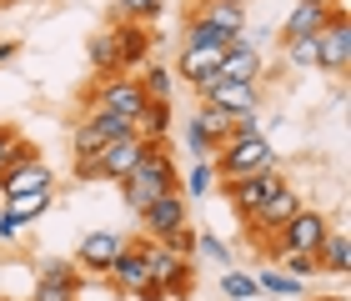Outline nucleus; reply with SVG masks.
I'll list each match as a JSON object with an SVG mask.
<instances>
[{"mask_svg":"<svg viewBox=\"0 0 351 301\" xmlns=\"http://www.w3.org/2000/svg\"><path fill=\"white\" fill-rule=\"evenodd\" d=\"M231 5H246V0H231Z\"/></svg>","mask_w":351,"mask_h":301,"instance_id":"nucleus-43","label":"nucleus"},{"mask_svg":"<svg viewBox=\"0 0 351 301\" xmlns=\"http://www.w3.org/2000/svg\"><path fill=\"white\" fill-rule=\"evenodd\" d=\"M221 56H226L221 45H186L171 75H181V81H191V86L201 91V86H211V81H216V66H221Z\"/></svg>","mask_w":351,"mask_h":301,"instance_id":"nucleus-13","label":"nucleus"},{"mask_svg":"<svg viewBox=\"0 0 351 301\" xmlns=\"http://www.w3.org/2000/svg\"><path fill=\"white\" fill-rule=\"evenodd\" d=\"M211 166H216V181L256 176V171H276V151H271L266 136H231L226 146L211 156Z\"/></svg>","mask_w":351,"mask_h":301,"instance_id":"nucleus-2","label":"nucleus"},{"mask_svg":"<svg viewBox=\"0 0 351 301\" xmlns=\"http://www.w3.org/2000/svg\"><path fill=\"white\" fill-rule=\"evenodd\" d=\"M276 186H281L276 171H256V176H231V181H221V191H226L231 211L246 221V216H251V211H256V206L271 196V191H276Z\"/></svg>","mask_w":351,"mask_h":301,"instance_id":"nucleus-8","label":"nucleus"},{"mask_svg":"<svg viewBox=\"0 0 351 301\" xmlns=\"http://www.w3.org/2000/svg\"><path fill=\"white\" fill-rule=\"evenodd\" d=\"M326 5H311V0H296L291 15H286V25H281V40H291V36H322V25H326Z\"/></svg>","mask_w":351,"mask_h":301,"instance_id":"nucleus-18","label":"nucleus"},{"mask_svg":"<svg viewBox=\"0 0 351 301\" xmlns=\"http://www.w3.org/2000/svg\"><path fill=\"white\" fill-rule=\"evenodd\" d=\"M136 221H141V236H151V241H166L171 231L191 226V221H186V196H181V191L156 196L151 206H141V211H136Z\"/></svg>","mask_w":351,"mask_h":301,"instance_id":"nucleus-6","label":"nucleus"},{"mask_svg":"<svg viewBox=\"0 0 351 301\" xmlns=\"http://www.w3.org/2000/svg\"><path fill=\"white\" fill-rule=\"evenodd\" d=\"M211 186H216V166H211V161H196V166L181 176V196H186V201H201Z\"/></svg>","mask_w":351,"mask_h":301,"instance_id":"nucleus-24","label":"nucleus"},{"mask_svg":"<svg viewBox=\"0 0 351 301\" xmlns=\"http://www.w3.org/2000/svg\"><path fill=\"white\" fill-rule=\"evenodd\" d=\"M146 151V141H141L136 131L131 136H116V141H106L101 151H95V166H101V181H121L125 171L136 166V156Z\"/></svg>","mask_w":351,"mask_h":301,"instance_id":"nucleus-12","label":"nucleus"},{"mask_svg":"<svg viewBox=\"0 0 351 301\" xmlns=\"http://www.w3.org/2000/svg\"><path fill=\"white\" fill-rule=\"evenodd\" d=\"M30 301H81V291H71V287H45V281H36V296Z\"/></svg>","mask_w":351,"mask_h":301,"instance_id":"nucleus-37","label":"nucleus"},{"mask_svg":"<svg viewBox=\"0 0 351 301\" xmlns=\"http://www.w3.org/2000/svg\"><path fill=\"white\" fill-rule=\"evenodd\" d=\"M146 251H151V236H141V241H125V246H121V256L110 261L106 281H110V291H116V296H141V287L151 281V261H146Z\"/></svg>","mask_w":351,"mask_h":301,"instance_id":"nucleus-5","label":"nucleus"},{"mask_svg":"<svg viewBox=\"0 0 351 301\" xmlns=\"http://www.w3.org/2000/svg\"><path fill=\"white\" fill-rule=\"evenodd\" d=\"M146 91H141V81L136 75H101L95 81V91L86 96V110H110V116H125L136 125V116L146 110Z\"/></svg>","mask_w":351,"mask_h":301,"instance_id":"nucleus-3","label":"nucleus"},{"mask_svg":"<svg viewBox=\"0 0 351 301\" xmlns=\"http://www.w3.org/2000/svg\"><path fill=\"white\" fill-rule=\"evenodd\" d=\"M276 266H281V272H291L296 281L316 276V256H311V251H281V256H276Z\"/></svg>","mask_w":351,"mask_h":301,"instance_id":"nucleus-32","label":"nucleus"},{"mask_svg":"<svg viewBox=\"0 0 351 301\" xmlns=\"http://www.w3.org/2000/svg\"><path fill=\"white\" fill-rule=\"evenodd\" d=\"M261 51H251V45H241V40H236L231 45V51L226 56H221V66H216V75H221V81H256L261 86Z\"/></svg>","mask_w":351,"mask_h":301,"instance_id":"nucleus-16","label":"nucleus"},{"mask_svg":"<svg viewBox=\"0 0 351 301\" xmlns=\"http://www.w3.org/2000/svg\"><path fill=\"white\" fill-rule=\"evenodd\" d=\"M86 56H90L95 75H121V60H116V36H110V30H95L90 45H86Z\"/></svg>","mask_w":351,"mask_h":301,"instance_id":"nucleus-22","label":"nucleus"},{"mask_svg":"<svg viewBox=\"0 0 351 301\" xmlns=\"http://www.w3.org/2000/svg\"><path fill=\"white\" fill-rule=\"evenodd\" d=\"M191 15H201V21H211L221 30H236V36H241V25H246V5H231V0H201Z\"/></svg>","mask_w":351,"mask_h":301,"instance_id":"nucleus-20","label":"nucleus"},{"mask_svg":"<svg viewBox=\"0 0 351 301\" xmlns=\"http://www.w3.org/2000/svg\"><path fill=\"white\" fill-rule=\"evenodd\" d=\"M221 291H226L231 301H246V296H256V276H251V272H231V266H226V272H221Z\"/></svg>","mask_w":351,"mask_h":301,"instance_id":"nucleus-31","label":"nucleus"},{"mask_svg":"<svg viewBox=\"0 0 351 301\" xmlns=\"http://www.w3.org/2000/svg\"><path fill=\"white\" fill-rule=\"evenodd\" d=\"M196 96L221 106V110H231V116H251V110H261V86L256 81H221V75H216V81L201 86Z\"/></svg>","mask_w":351,"mask_h":301,"instance_id":"nucleus-9","label":"nucleus"},{"mask_svg":"<svg viewBox=\"0 0 351 301\" xmlns=\"http://www.w3.org/2000/svg\"><path fill=\"white\" fill-rule=\"evenodd\" d=\"M121 246H125V236L121 231H86L81 236V246H75V266L81 272H110V261L121 256Z\"/></svg>","mask_w":351,"mask_h":301,"instance_id":"nucleus-11","label":"nucleus"},{"mask_svg":"<svg viewBox=\"0 0 351 301\" xmlns=\"http://www.w3.org/2000/svg\"><path fill=\"white\" fill-rule=\"evenodd\" d=\"M322 301H341V296H322Z\"/></svg>","mask_w":351,"mask_h":301,"instance_id":"nucleus-42","label":"nucleus"},{"mask_svg":"<svg viewBox=\"0 0 351 301\" xmlns=\"http://www.w3.org/2000/svg\"><path fill=\"white\" fill-rule=\"evenodd\" d=\"M186 146H191V156H196V161H211V156H216V146L196 131V125H186Z\"/></svg>","mask_w":351,"mask_h":301,"instance_id":"nucleus-36","label":"nucleus"},{"mask_svg":"<svg viewBox=\"0 0 351 301\" xmlns=\"http://www.w3.org/2000/svg\"><path fill=\"white\" fill-rule=\"evenodd\" d=\"M181 30H186V45H221V51H231V45L241 40L236 30H221V25H211V21H201V15H186Z\"/></svg>","mask_w":351,"mask_h":301,"instance_id":"nucleus-19","label":"nucleus"},{"mask_svg":"<svg viewBox=\"0 0 351 301\" xmlns=\"http://www.w3.org/2000/svg\"><path fill=\"white\" fill-rule=\"evenodd\" d=\"M256 291H266V296H301V291H306V281H296L291 272H281V266L271 261L266 272H256Z\"/></svg>","mask_w":351,"mask_h":301,"instance_id":"nucleus-23","label":"nucleus"},{"mask_svg":"<svg viewBox=\"0 0 351 301\" xmlns=\"http://www.w3.org/2000/svg\"><path fill=\"white\" fill-rule=\"evenodd\" d=\"M116 10H121V21L146 25V21H156V15L166 10V0H116Z\"/></svg>","mask_w":351,"mask_h":301,"instance_id":"nucleus-28","label":"nucleus"},{"mask_svg":"<svg viewBox=\"0 0 351 301\" xmlns=\"http://www.w3.org/2000/svg\"><path fill=\"white\" fill-rule=\"evenodd\" d=\"M36 281H45V287H71V291H81V272H75V261H40Z\"/></svg>","mask_w":351,"mask_h":301,"instance_id":"nucleus-25","label":"nucleus"},{"mask_svg":"<svg viewBox=\"0 0 351 301\" xmlns=\"http://www.w3.org/2000/svg\"><path fill=\"white\" fill-rule=\"evenodd\" d=\"M36 141H25L21 131L10 136V146H5V156H0V171H15V166H25V161H36Z\"/></svg>","mask_w":351,"mask_h":301,"instance_id":"nucleus-30","label":"nucleus"},{"mask_svg":"<svg viewBox=\"0 0 351 301\" xmlns=\"http://www.w3.org/2000/svg\"><path fill=\"white\" fill-rule=\"evenodd\" d=\"M75 181H101V166H95V156H75Z\"/></svg>","mask_w":351,"mask_h":301,"instance_id":"nucleus-38","label":"nucleus"},{"mask_svg":"<svg viewBox=\"0 0 351 301\" xmlns=\"http://www.w3.org/2000/svg\"><path fill=\"white\" fill-rule=\"evenodd\" d=\"M141 91H146L151 101H171V86H176V75L166 71V66H141Z\"/></svg>","mask_w":351,"mask_h":301,"instance_id":"nucleus-26","label":"nucleus"},{"mask_svg":"<svg viewBox=\"0 0 351 301\" xmlns=\"http://www.w3.org/2000/svg\"><path fill=\"white\" fill-rule=\"evenodd\" d=\"M5 206H10V211L25 221V226H30L36 216H45V211H51V191H30V196H15V201H5Z\"/></svg>","mask_w":351,"mask_h":301,"instance_id":"nucleus-29","label":"nucleus"},{"mask_svg":"<svg viewBox=\"0 0 351 301\" xmlns=\"http://www.w3.org/2000/svg\"><path fill=\"white\" fill-rule=\"evenodd\" d=\"M110 36H116V60H121V75L146 66V56H151V36H146L141 25H131V21H125V25H116V30H110Z\"/></svg>","mask_w":351,"mask_h":301,"instance_id":"nucleus-15","label":"nucleus"},{"mask_svg":"<svg viewBox=\"0 0 351 301\" xmlns=\"http://www.w3.org/2000/svg\"><path fill=\"white\" fill-rule=\"evenodd\" d=\"M30 191H56V171L40 156L15 166V171H0V201H15V196H30Z\"/></svg>","mask_w":351,"mask_h":301,"instance_id":"nucleus-10","label":"nucleus"},{"mask_svg":"<svg viewBox=\"0 0 351 301\" xmlns=\"http://www.w3.org/2000/svg\"><path fill=\"white\" fill-rule=\"evenodd\" d=\"M281 51L296 71H316V36H291V40H281Z\"/></svg>","mask_w":351,"mask_h":301,"instance_id":"nucleus-27","label":"nucleus"},{"mask_svg":"<svg viewBox=\"0 0 351 301\" xmlns=\"http://www.w3.org/2000/svg\"><path fill=\"white\" fill-rule=\"evenodd\" d=\"M116 186H121V201L131 206V211L151 206L156 196L181 191V171H176V161H171V146L166 141H146V151L136 156V166L125 171Z\"/></svg>","mask_w":351,"mask_h":301,"instance_id":"nucleus-1","label":"nucleus"},{"mask_svg":"<svg viewBox=\"0 0 351 301\" xmlns=\"http://www.w3.org/2000/svg\"><path fill=\"white\" fill-rule=\"evenodd\" d=\"M10 56H15V40H0V66H5Z\"/></svg>","mask_w":351,"mask_h":301,"instance_id":"nucleus-39","label":"nucleus"},{"mask_svg":"<svg viewBox=\"0 0 351 301\" xmlns=\"http://www.w3.org/2000/svg\"><path fill=\"white\" fill-rule=\"evenodd\" d=\"M171 131V101H146V110L136 116V136L141 141H166Z\"/></svg>","mask_w":351,"mask_h":301,"instance_id":"nucleus-21","label":"nucleus"},{"mask_svg":"<svg viewBox=\"0 0 351 301\" xmlns=\"http://www.w3.org/2000/svg\"><path fill=\"white\" fill-rule=\"evenodd\" d=\"M311 5H326V10H331V5H341V0H311Z\"/></svg>","mask_w":351,"mask_h":301,"instance_id":"nucleus-41","label":"nucleus"},{"mask_svg":"<svg viewBox=\"0 0 351 301\" xmlns=\"http://www.w3.org/2000/svg\"><path fill=\"white\" fill-rule=\"evenodd\" d=\"M316 71H331V75H346L351 71V21H346V0L331 5L322 36H316Z\"/></svg>","mask_w":351,"mask_h":301,"instance_id":"nucleus-4","label":"nucleus"},{"mask_svg":"<svg viewBox=\"0 0 351 301\" xmlns=\"http://www.w3.org/2000/svg\"><path fill=\"white\" fill-rule=\"evenodd\" d=\"M186 125H196V131L211 141L216 151L236 136V116H231V110H221V106H211V101H201L196 110H191V121H186Z\"/></svg>","mask_w":351,"mask_h":301,"instance_id":"nucleus-14","label":"nucleus"},{"mask_svg":"<svg viewBox=\"0 0 351 301\" xmlns=\"http://www.w3.org/2000/svg\"><path fill=\"white\" fill-rule=\"evenodd\" d=\"M316 272H326V276H346L351 272V241H346V231H326V241L316 246Z\"/></svg>","mask_w":351,"mask_h":301,"instance_id":"nucleus-17","label":"nucleus"},{"mask_svg":"<svg viewBox=\"0 0 351 301\" xmlns=\"http://www.w3.org/2000/svg\"><path fill=\"white\" fill-rule=\"evenodd\" d=\"M10 136H15L10 125H0V156H5V146H10Z\"/></svg>","mask_w":351,"mask_h":301,"instance_id":"nucleus-40","label":"nucleus"},{"mask_svg":"<svg viewBox=\"0 0 351 301\" xmlns=\"http://www.w3.org/2000/svg\"><path fill=\"white\" fill-rule=\"evenodd\" d=\"M326 231H331V221L322 211H306V206H301V211L276 231V246L281 251H311V256H316V246L326 241Z\"/></svg>","mask_w":351,"mask_h":301,"instance_id":"nucleus-7","label":"nucleus"},{"mask_svg":"<svg viewBox=\"0 0 351 301\" xmlns=\"http://www.w3.org/2000/svg\"><path fill=\"white\" fill-rule=\"evenodd\" d=\"M21 231H25V221L10 211V206H0V246H10V241H21Z\"/></svg>","mask_w":351,"mask_h":301,"instance_id":"nucleus-35","label":"nucleus"},{"mask_svg":"<svg viewBox=\"0 0 351 301\" xmlns=\"http://www.w3.org/2000/svg\"><path fill=\"white\" fill-rule=\"evenodd\" d=\"M196 256H206V261H216V266H231V246L221 241V236H211V231H201V236H196Z\"/></svg>","mask_w":351,"mask_h":301,"instance_id":"nucleus-33","label":"nucleus"},{"mask_svg":"<svg viewBox=\"0 0 351 301\" xmlns=\"http://www.w3.org/2000/svg\"><path fill=\"white\" fill-rule=\"evenodd\" d=\"M196 236H201V231L181 226V231H171V236H166L161 246H166V251H176V256H186V261H191V256H196Z\"/></svg>","mask_w":351,"mask_h":301,"instance_id":"nucleus-34","label":"nucleus"}]
</instances>
